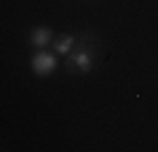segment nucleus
I'll list each match as a JSON object with an SVG mask.
<instances>
[{"label": "nucleus", "mask_w": 158, "mask_h": 152, "mask_svg": "<svg viewBox=\"0 0 158 152\" xmlns=\"http://www.w3.org/2000/svg\"><path fill=\"white\" fill-rule=\"evenodd\" d=\"M76 44H78L76 36H72V34H65V36L57 38V40L53 42V51H55L57 55H68L70 51L76 49Z\"/></svg>", "instance_id": "4"}, {"label": "nucleus", "mask_w": 158, "mask_h": 152, "mask_svg": "<svg viewBox=\"0 0 158 152\" xmlns=\"http://www.w3.org/2000/svg\"><path fill=\"white\" fill-rule=\"evenodd\" d=\"M51 40H53V32H51L49 27L38 25V27H34V30L30 32V44H32V47H36L38 51L44 49L47 44H51Z\"/></svg>", "instance_id": "3"}, {"label": "nucleus", "mask_w": 158, "mask_h": 152, "mask_svg": "<svg viewBox=\"0 0 158 152\" xmlns=\"http://www.w3.org/2000/svg\"><path fill=\"white\" fill-rule=\"evenodd\" d=\"M68 55H70L68 61H65L68 72H72V74H86V72H91V68H93V51L91 49H78L74 53L70 51Z\"/></svg>", "instance_id": "1"}, {"label": "nucleus", "mask_w": 158, "mask_h": 152, "mask_svg": "<svg viewBox=\"0 0 158 152\" xmlns=\"http://www.w3.org/2000/svg\"><path fill=\"white\" fill-rule=\"evenodd\" d=\"M57 57L53 55V53H49L47 49H40L32 57V70L36 72L38 76H49L53 74L55 70H57Z\"/></svg>", "instance_id": "2"}]
</instances>
